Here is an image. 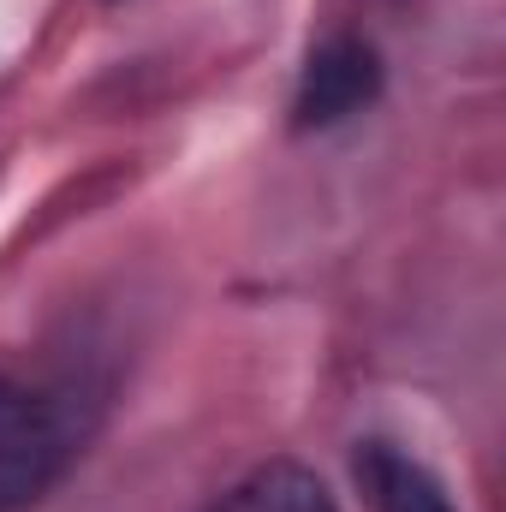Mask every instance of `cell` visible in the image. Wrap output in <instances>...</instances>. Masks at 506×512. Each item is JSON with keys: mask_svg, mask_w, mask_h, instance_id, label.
<instances>
[{"mask_svg": "<svg viewBox=\"0 0 506 512\" xmlns=\"http://www.w3.org/2000/svg\"><path fill=\"white\" fill-rule=\"evenodd\" d=\"M215 512H340V507H334V495L316 471H304L292 459H274V465H256Z\"/></svg>", "mask_w": 506, "mask_h": 512, "instance_id": "cell-4", "label": "cell"}, {"mask_svg": "<svg viewBox=\"0 0 506 512\" xmlns=\"http://www.w3.org/2000/svg\"><path fill=\"white\" fill-rule=\"evenodd\" d=\"M381 96V60L364 36H328L310 60H304V78H298V96H292V126L298 131H322L340 126L352 114H364Z\"/></svg>", "mask_w": 506, "mask_h": 512, "instance_id": "cell-1", "label": "cell"}, {"mask_svg": "<svg viewBox=\"0 0 506 512\" xmlns=\"http://www.w3.org/2000/svg\"><path fill=\"white\" fill-rule=\"evenodd\" d=\"M352 471H358L370 512H453L441 477L429 465H417L411 453H399L393 441H364Z\"/></svg>", "mask_w": 506, "mask_h": 512, "instance_id": "cell-3", "label": "cell"}, {"mask_svg": "<svg viewBox=\"0 0 506 512\" xmlns=\"http://www.w3.org/2000/svg\"><path fill=\"white\" fill-rule=\"evenodd\" d=\"M60 465V435L48 411L18 382L0 376V512L30 507Z\"/></svg>", "mask_w": 506, "mask_h": 512, "instance_id": "cell-2", "label": "cell"}]
</instances>
